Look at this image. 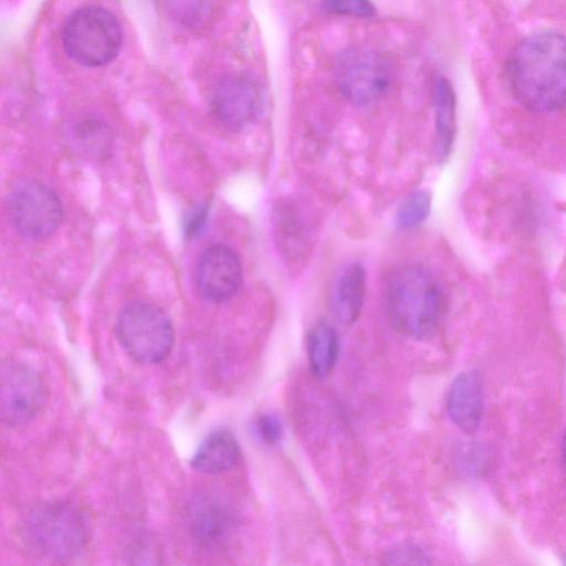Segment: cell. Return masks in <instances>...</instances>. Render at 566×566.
I'll return each instance as SVG.
<instances>
[{"instance_id": "ffe728a7", "label": "cell", "mask_w": 566, "mask_h": 566, "mask_svg": "<svg viewBox=\"0 0 566 566\" xmlns=\"http://www.w3.org/2000/svg\"><path fill=\"white\" fill-rule=\"evenodd\" d=\"M169 12L180 22L189 25L208 19L210 0H163Z\"/></svg>"}, {"instance_id": "44dd1931", "label": "cell", "mask_w": 566, "mask_h": 566, "mask_svg": "<svg viewBox=\"0 0 566 566\" xmlns=\"http://www.w3.org/2000/svg\"><path fill=\"white\" fill-rule=\"evenodd\" d=\"M322 9L335 15L366 18L375 13V6L370 0H322Z\"/></svg>"}, {"instance_id": "3957f363", "label": "cell", "mask_w": 566, "mask_h": 566, "mask_svg": "<svg viewBox=\"0 0 566 566\" xmlns=\"http://www.w3.org/2000/svg\"><path fill=\"white\" fill-rule=\"evenodd\" d=\"M22 535L27 545L40 557L65 563L80 556L86 547L88 526L74 505L49 501L36 504L27 513Z\"/></svg>"}, {"instance_id": "5b68a950", "label": "cell", "mask_w": 566, "mask_h": 566, "mask_svg": "<svg viewBox=\"0 0 566 566\" xmlns=\"http://www.w3.org/2000/svg\"><path fill=\"white\" fill-rule=\"evenodd\" d=\"M67 55L76 63L96 67L112 62L122 46L120 25L108 10L87 6L74 11L62 29Z\"/></svg>"}, {"instance_id": "e0dca14e", "label": "cell", "mask_w": 566, "mask_h": 566, "mask_svg": "<svg viewBox=\"0 0 566 566\" xmlns=\"http://www.w3.org/2000/svg\"><path fill=\"white\" fill-rule=\"evenodd\" d=\"M70 138L73 147L90 159L105 160L112 154L113 133L105 122L96 117H85L75 123Z\"/></svg>"}, {"instance_id": "d4e9b609", "label": "cell", "mask_w": 566, "mask_h": 566, "mask_svg": "<svg viewBox=\"0 0 566 566\" xmlns=\"http://www.w3.org/2000/svg\"><path fill=\"white\" fill-rule=\"evenodd\" d=\"M562 455H563V460L566 464V432L564 434L563 442H562Z\"/></svg>"}, {"instance_id": "4fadbf2b", "label": "cell", "mask_w": 566, "mask_h": 566, "mask_svg": "<svg viewBox=\"0 0 566 566\" xmlns=\"http://www.w3.org/2000/svg\"><path fill=\"white\" fill-rule=\"evenodd\" d=\"M447 410L452 422L465 432L474 431L483 412L482 384L478 373L460 374L447 395Z\"/></svg>"}, {"instance_id": "7a4b0ae2", "label": "cell", "mask_w": 566, "mask_h": 566, "mask_svg": "<svg viewBox=\"0 0 566 566\" xmlns=\"http://www.w3.org/2000/svg\"><path fill=\"white\" fill-rule=\"evenodd\" d=\"M385 297L395 328L413 338L432 335L444 312L440 285L419 266H401L391 272L386 282Z\"/></svg>"}, {"instance_id": "277c9868", "label": "cell", "mask_w": 566, "mask_h": 566, "mask_svg": "<svg viewBox=\"0 0 566 566\" xmlns=\"http://www.w3.org/2000/svg\"><path fill=\"white\" fill-rule=\"evenodd\" d=\"M115 334L124 352L139 364H157L170 354L175 333L170 318L158 305L135 301L117 314Z\"/></svg>"}, {"instance_id": "5bb4252c", "label": "cell", "mask_w": 566, "mask_h": 566, "mask_svg": "<svg viewBox=\"0 0 566 566\" xmlns=\"http://www.w3.org/2000/svg\"><path fill=\"white\" fill-rule=\"evenodd\" d=\"M240 458L235 437L224 429L209 433L197 448L190 465L205 474H218L232 469Z\"/></svg>"}, {"instance_id": "ba28073f", "label": "cell", "mask_w": 566, "mask_h": 566, "mask_svg": "<svg viewBox=\"0 0 566 566\" xmlns=\"http://www.w3.org/2000/svg\"><path fill=\"white\" fill-rule=\"evenodd\" d=\"M48 394L43 379L29 365L8 360L1 365L0 416L18 427L30 422L44 407Z\"/></svg>"}, {"instance_id": "d6986e66", "label": "cell", "mask_w": 566, "mask_h": 566, "mask_svg": "<svg viewBox=\"0 0 566 566\" xmlns=\"http://www.w3.org/2000/svg\"><path fill=\"white\" fill-rule=\"evenodd\" d=\"M430 211V197L426 191L417 190L406 197L397 211V224L400 229H411L421 224Z\"/></svg>"}, {"instance_id": "9a60e30c", "label": "cell", "mask_w": 566, "mask_h": 566, "mask_svg": "<svg viewBox=\"0 0 566 566\" xmlns=\"http://www.w3.org/2000/svg\"><path fill=\"white\" fill-rule=\"evenodd\" d=\"M276 242L286 258L296 261L308 250V228L301 211L293 203H282L274 210Z\"/></svg>"}, {"instance_id": "30bf717a", "label": "cell", "mask_w": 566, "mask_h": 566, "mask_svg": "<svg viewBox=\"0 0 566 566\" xmlns=\"http://www.w3.org/2000/svg\"><path fill=\"white\" fill-rule=\"evenodd\" d=\"M186 526L199 546L216 549L230 541L235 530V516L222 497L202 492L187 504Z\"/></svg>"}, {"instance_id": "603a6c76", "label": "cell", "mask_w": 566, "mask_h": 566, "mask_svg": "<svg viewBox=\"0 0 566 566\" xmlns=\"http://www.w3.org/2000/svg\"><path fill=\"white\" fill-rule=\"evenodd\" d=\"M256 428L262 440L269 444H275L282 439L283 427L274 415H262L258 419Z\"/></svg>"}, {"instance_id": "ac0fdd59", "label": "cell", "mask_w": 566, "mask_h": 566, "mask_svg": "<svg viewBox=\"0 0 566 566\" xmlns=\"http://www.w3.org/2000/svg\"><path fill=\"white\" fill-rule=\"evenodd\" d=\"M306 350L312 374L325 378L333 370L339 352L336 331L325 322L315 324L307 334Z\"/></svg>"}, {"instance_id": "2e32d148", "label": "cell", "mask_w": 566, "mask_h": 566, "mask_svg": "<svg viewBox=\"0 0 566 566\" xmlns=\"http://www.w3.org/2000/svg\"><path fill=\"white\" fill-rule=\"evenodd\" d=\"M436 115V147L438 156L446 158L452 147L455 134V96L449 81L438 77L433 86Z\"/></svg>"}, {"instance_id": "6da1fadb", "label": "cell", "mask_w": 566, "mask_h": 566, "mask_svg": "<svg viewBox=\"0 0 566 566\" xmlns=\"http://www.w3.org/2000/svg\"><path fill=\"white\" fill-rule=\"evenodd\" d=\"M506 76L513 95L528 109L566 107V36L541 32L523 39L509 56Z\"/></svg>"}, {"instance_id": "9c48e42d", "label": "cell", "mask_w": 566, "mask_h": 566, "mask_svg": "<svg viewBox=\"0 0 566 566\" xmlns=\"http://www.w3.org/2000/svg\"><path fill=\"white\" fill-rule=\"evenodd\" d=\"M199 294L213 303L233 297L242 282V265L237 253L223 244H211L199 255L195 266Z\"/></svg>"}, {"instance_id": "8fae6325", "label": "cell", "mask_w": 566, "mask_h": 566, "mask_svg": "<svg viewBox=\"0 0 566 566\" xmlns=\"http://www.w3.org/2000/svg\"><path fill=\"white\" fill-rule=\"evenodd\" d=\"M263 97L260 86L248 76L231 75L221 80L210 95L213 116L224 126L243 128L261 113Z\"/></svg>"}, {"instance_id": "7c38bea8", "label": "cell", "mask_w": 566, "mask_h": 566, "mask_svg": "<svg viewBox=\"0 0 566 566\" xmlns=\"http://www.w3.org/2000/svg\"><path fill=\"white\" fill-rule=\"evenodd\" d=\"M366 294V272L361 264L345 265L335 276L329 292V310L334 318L350 325L358 318Z\"/></svg>"}, {"instance_id": "cb8c5ba5", "label": "cell", "mask_w": 566, "mask_h": 566, "mask_svg": "<svg viewBox=\"0 0 566 566\" xmlns=\"http://www.w3.org/2000/svg\"><path fill=\"white\" fill-rule=\"evenodd\" d=\"M207 212L203 207L193 211L186 224V231L188 235H196L205 223Z\"/></svg>"}, {"instance_id": "8992f818", "label": "cell", "mask_w": 566, "mask_h": 566, "mask_svg": "<svg viewBox=\"0 0 566 566\" xmlns=\"http://www.w3.org/2000/svg\"><path fill=\"white\" fill-rule=\"evenodd\" d=\"M7 210L15 230L30 240L50 238L63 219L57 195L42 181L29 177L19 178L11 186Z\"/></svg>"}, {"instance_id": "52a82bcc", "label": "cell", "mask_w": 566, "mask_h": 566, "mask_svg": "<svg viewBox=\"0 0 566 566\" xmlns=\"http://www.w3.org/2000/svg\"><path fill=\"white\" fill-rule=\"evenodd\" d=\"M335 76L345 98L356 105H366L386 92L391 71L380 53L355 46L339 53L335 63Z\"/></svg>"}, {"instance_id": "7402d4cb", "label": "cell", "mask_w": 566, "mask_h": 566, "mask_svg": "<svg viewBox=\"0 0 566 566\" xmlns=\"http://www.w3.org/2000/svg\"><path fill=\"white\" fill-rule=\"evenodd\" d=\"M388 564H428L427 555L412 545H400L387 555Z\"/></svg>"}]
</instances>
